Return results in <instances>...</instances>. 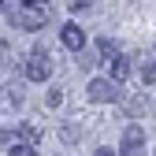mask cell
Masks as SVG:
<instances>
[{
  "mask_svg": "<svg viewBox=\"0 0 156 156\" xmlns=\"http://www.w3.org/2000/svg\"><path fill=\"white\" fill-rule=\"evenodd\" d=\"M119 156H145V130L141 126H126V134H123V152Z\"/></svg>",
  "mask_w": 156,
  "mask_h": 156,
  "instance_id": "5",
  "label": "cell"
},
{
  "mask_svg": "<svg viewBox=\"0 0 156 156\" xmlns=\"http://www.w3.org/2000/svg\"><path fill=\"white\" fill-rule=\"evenodd\" d=\"M60 37H63V45L71 48V52H78L86 45V34H82V26H74V23H67L63 30H60Z\"/></svg>",
  "mask_w": 156,
  "mask_h": 156,
  "instance_id": "7",
  "label": "cell"
},
{
  "mask_svg": "<svg viewBox=\"0 0 156 156\" xmlns=\"http://www.w3.org/2000/svg\"><path fill=\"white\" fill-rule=\"evenodd\" d=\"M138 67H141V78H145V82H156V60H141Z\"/></svg>",
  "mask_w": 156,
  "mask_h": 156,
  "instance_id": "8",
  "label": "cell"
},
{
  "mask_svg": "<svg viewBox=\"0 0 156 156\" xmlns=\"http://www.w3.org/2000/svg\"><path fill=\"white\" fill-rule=\"evenodd\" d=\"M74 138H78V134H74V123H67L63 126V141H74Z\"/></svg>",
  "mask_w": 156,
  "mask_h": 156,
  "instance_id": "12",
  "label": "cell"
},
{
  "mask_svg": "<svg viewBox=\"0 0 156 156\" xmlns=\"http://www.w3.org/2000/svg\"><path fill=\"white\" fill-rule=\"evenodd\" d=\"M23 101H26V93H23V86L19 82H8V86H0V112H19L23 108Z\"/></svg>",
  "mask_w": 156,
  "mask_h": 156,
  "instance_id": "4",
  "label": "cell"
},
{
  "mask_svg": "<svg viewBox=\"0 0 156 156\" xmlns=\"http://www.w3.org/2000/svg\"><path fill=\"white\" fill-rule=\"evenodd\" d=\"M23 74H26V82H48V74H52V56L45 48H34L26 60H23Z\"/></svg>",
  "mask_w": 156,
  "mask_h": 156,
  "instance_id": "2",
  "label": "cell"
},
{
  "mask_svg": "<svg viewBox=\"0 0 156 156\" xmlns=\"http://www.w3.org/2000/svg\"><path fill=\"white\" fill-rule=\"evenodd\" d=\"M89 101L93 104H115L119 101V86L112 78H93L89 82Z\"/></svg>",
  "mask_w": 156,
  "mask_h": 156,
  "instance_id": "3",
  "label": "cell"
},
{
  "mask_svg": "<svg viewBox=\"0 0 156 156\" xmlns=\"http://www.w3.org/2000/svg\"><path fill=\"white\" fill-rule=\"evenodd\" d=\"M93 156H119V152H112V149H104V145H101V149H97Z\"/></svg>",
  "mask_w": 156,
  "mask_h": 156,
  "instance_id": "13",
  "label": "cell"
},
{
  "mask_svg": "<svg viewBox=\"0 0 156 156\" xmlns=\"http://www.w3.org/2000/svg\"><path fill=\"white\" fill-rule=\"evenodd\" d=\"M60 101H63V89H48V97H45V108H60Z\"/></svg>",
  "mask_w": 156,
  "mask_h": 156,
  "instance_id": "10",
  "label": "cell"
},
{
  "mask_svg": "<svg viewBox=\"0 0 156 156\" xmlns=\"http://www.w3.org/2000/svg\"><path fill=\"white\" fill-rule=\"evenodd\" d=\"M8 156H37V149H34V145H19V141H15V145L8 149Z\"/></svg>",
  "mask_w": 156,
  "mask_h": 156,
  "instance_id": "9",
  "label": "cell"
},
{
  "mask_svg": "<svg viewBox=\"0 0 156 156\" xmlns=\"http://www.w3.org/2000/svg\"><path fill=\"white\" fill-rule=\"evenodd\" d=\"M101 52L104 56H115V41H112V37H101Z\"/></svg>",
  "mask_w": 156,
  "mask_h": 156,
  "instance_id": "11",
  "label": "cell"
},
{
  "mask_svg": "<svg viewBox=\"0 0 156 156\" xmlns=\"http://www.w3.org/2000/svg\"><path fill=\"white\" fill-rule=\"evenodd\" d=\"M4 8V15L11 19V26H19V30H41L45 23H48V8L45 4H0Z\"/></svg>",
  "mask_w": 156,
  "mask_h": 156,
  "instance_id": "1",
  "label": "cell"
},
{
  "mask_svg": "<svg viewBox=\"0 0 156 156\" xmlns=\"http://www.w3.org/2000/svg\"><path fill=\"white\" fill-rule=\"evenodd\" d=\"M108 74H112V82H115V86L126 82V78H130V60H126V56H119V52L108 56Z\"/></svg>",
  "mask_w": 156,
  "mask_h": 156,
  "instance_id": "6",
  "label": "cell"
}]
</instances>
